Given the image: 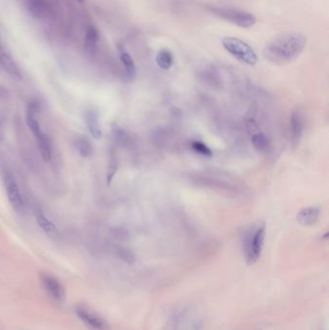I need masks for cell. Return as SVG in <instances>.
Returning <instances> with one entry per match:
<instances>
[{
    "mask_svg": "<svg viewBox=\"0 0 329 330\" xmlns=\"http://www.w3.org/2000/svg\"><path fill=\"white\" fill-rule=\"evenodd\" d=\"M76 316L78 317L87 327L94 330H107L108 324L91 309L84 306H77L75 308Z\"/></svg>",
    "mask_w": 329,
    "mask_h": 330,
    "instance_id": "obj_6",
    "label": "cell"
},
{
    "mask_svg": "<svg viewBox=\"0 0 329 330\" xmlns=\"http://www.w3.org/2000/svg\"><path fill=\"white\" fill-rule=\"evenodd\" d=\"M28 8L31 14L41 17L46 12L47 2L46 0H28Z\"/></svg>",
    "mask_w": 329,
    "mask_h": 330,
    "instance_id": "obj_19",
    "label": "cell"
},
{
    "mask_svg": "<svg viewBox=\"0 0 329 330\" xmlns=\"http://www.w3.org/2000/svg\"><path fill=\"white\" fill-rule=\"evenodd\" d=\"M251 142L255 149L260 152H267L270 149V139L262 131H257L251 134Z\"/></svg>",
    "mask_w": 329,
    "mask_h": 330,
    "instance_id": "obj_16",
    "label": "cell"
},
{
    "mask_svg": "<svg viewBox=\"0 0 329 330\" xmlns=\"http://www.w3.org/2000/svg\"><path fill=\"white\" fill-rule=\"evenodd\" d=\"M156 62L160 69L165 71L169 70L173 65V55L171 51L168 49H161L160 51H158Z\"/></svg>",
    "mask_w": 329,
    "mask_h": 330,
    "instance_id": "obj_18",
    "label": "cell"
},
{
    "mask_svg": "<svg viewBox=\"0 0 329 330\" xmlns=\"http://www.w3.org/2000/svg\"><path fill=\"white\" fill-rule=\"evenodd\" d=\"M0 71L5 72L14 80H21L22 74L11 54L0 43Z\"/></svg>",
    "mask_w": 329,
    "mask_h": 330,
    "instance_id": "obj_8",
    "label": "cell"
},
{
    "mask_svg": "<svg viewBox=\"0 0 329 330\" xmlns=\"http://www.w3.org/2000/svg\"><path fill=\"white\" fill-rule=\"evenodd\" d=\"M113 136L115 141L120 147H127L129 143V134L120 127L113 128Z\"/></svg>",
    "mask_w": 329,
    "mask_h": 330,
    "instance_id": "obj_21",
    "label": "cell"
},
{
    "mask_svg": "<svg viewBox=\"0 0 329 330\" xmlns=\"http://www.w3.org/2000/svg\"><path fill=\"white\" fill-rule=\"evenodd\" d=\"M78 2H83V0H77Z\"/></svg>",
    "mask_w": 329,
    "mask_h": 330,
    "instance_id": "obj_25",
    "label": "cell"
},
{
    "mask_svg": "<svg viewBox=\"0 0 329 330\" xmlns=\"http://www.w3.org/2000/svg\"><path fill=\"white\" fill-rule=\"evenodd\" d=\"M74 148L82 158H91L94 154L93 146L85 136H78L75 139Z\"/></svg>",
    "mask_w": 329,
    "mask_h": 330,
    "instance_id": "obj_14",
    "label": "cell"
},
{
    "mask_svg": "<svg viewBox=\"0 0 329 330\" xmlns=\"http://www.w3.org/2000/svg\"><path fill=\"white\" fill-rule=\"evenodd\" d=\"M3 182L6 190V194L10 205L16 213H21L24 208L23 199L19 190L18 185L14 178V176L9 172L4 173Z\"/></svg>",
    "mask_w": 329,
    "mask_h": 330,
    "instance_id": "obj_5",
    "label": "cell"
},
{
    "mask_svg": "<svg viewBox=\"0 0 329 330\" xmlns=\"http://www.w3.org/2000/svg\"><path fill=\"white\" fill-rule=\"evenodd\" d=\"M305 45L306 38L302 34H280L266 44L264 56L273 64L286 65L301 55Z\"/></svg>",
    "mask_w": 329,
    "mask_h": 330,
    "instance_id": "obj_1",
    "label": "cell"
},
{
    "mask_svg": "<svg viewBox=\"0 0 329 330\" xmlns=\"http://www.w3.org/2000/svg\"><path fill=\"white\" fill-rule=\"evenodd\" d=\"M213 11L216 15L220 16L225 20H228L242 28H250L257 21V18L254 14L245 11L228 9V8H217L214 9Z\"/></svg>",
    "mask_w": 329,
    "mask_h": 330,
    "instance_id": "obj_4",
    "label": "cell"
},
{
    "mask_svg": "<svg viewBox=\"0 0 329 330\" xmlns=\"http://www.w3.org/2000/svg\"><path fill=\"white\" fill-rule=\"evenodd\" d=\"M304 130V117L301 111H294L290 117V137L291 143L296 149L301 142Z\"/></svg>",
    "mask_w": 329,
    "mask_h": 330,
    "instance_id": "obj_9",
    "label": "cell"
},
{
    "mask_svg": "<svg viewBox=\"0 0 329 330\" xmlns=\"http://www.w3.org/2000/svg\"><path fill=\"white\" fill-rule=\"evenodd\" d=\"M35 218L40 228L43 230L46 235L50 237H55L57 235L58 229L56 225L53 224L46 216H44V214L40 209L35 210Z\"/></svg>",
    "mask_w": 329,
    "mask_h": 330,
    "instance_id": "obj_13",
    "label": "cell"
},
{
    "mask_svg": "<svg viewBox=\"0 0 329 330\" xmlns=\"http://www.w3.org/2000/svg\"><path fill=\"white\" fill-rule=\"evenodd\" d=\"M119 55H120V60L126 70L128 76L129 78H133L136 73V68H135L133 59L130 56L129 52L127 50H125L123 47H119Z\"/></svg>",
    "mask_w": 329,
    "mask_h": 330,
    "instance_id": "obj_15",
    "label": "cell"
},
{
    "mask_svg": "<svg viewBox=\"0 0 329 330\" xmlns=\"http://www.w3.org/2000/svg\"><path fill=\"white\" fill-rule=\"evenodd\" d=\"M98 41H99L98 30L93 26L88 27L86 31L85 39H84L86 50H88L89 52L94 51L97 46Z\"/></svg>",
    "mask_w": 329,
    "mask_h": 330,
    "instance_id": "obj_17",
    "label": "cell"
},
{
    "mask_svg": "<svg viewBox=\"0 0 329 330\" xmlns=\"http://www.w3.org/2000/svg\"><path fill=\"white\" fill-rule=\"evenodd\" d=\"M266 237V225L260 222L246 230L244 234V249L246 261L249 265L256 263L260 258Z\"/></svg>",
    "mask_w": 329,
    "mask_h": 330,
    "instance_id": "obj_2",
    "label": "cell"
},
{
    "mask_svg": "<svg viewBox=\"0 0 329 330\" xmlns=\"http://www.w3.org/2000/svg\"><path fill=\"white\" fill-rule=\"evenodd\" d=\"M41 282L46 294L55 302H64L65 290L57 278L50 275L49 273H41Z\"/></svg>",
    "mask_w": 329,
    "mask_h": 330,
    "instance_id": "obj_7",
    "label": "cell"
},
{
    "mask_svg": "<svg viewBox=\"0 0 329 330\" xmlns=\"http://www.w3.org/2000/svg\"><path fill=\"white\" fill-rule=\"evenodd\" d=\"M36 141H37V146L40 151V154L42 156L43 160L45 162H49L52 158V152H51V145L49 138L46 136V134L43 132V130L40 131L35 135Z\"/></svg>",
    "mask_w": 329,
    "mask_h": 330,
    "instance_id": "obj_12",
    "label": "cell"
},
{
    "mask_svg": "<svg viewBox=\"0 0 329 330\" xmlns=\"http://www.w3.org/2000/svg\"><path fill=\"white\" fill-rule=\"evenodd\" d=\"M8 97V91L3 86H0V99H4Z\"/></svg>",
    "mask_w": 329,
    "mask_h": 330,
    "instance_id": "obj_24",
    "label": "cell"
},
{
    "mask_svg": "<svg viewBox=\"0 0 329 330\" xmlns=\"http://www.w3.org/2000/svg\"><path fill=\"white\" fill-rule=\"evenodd\" d=\"M190 147L195 153L199 154L203 157H206V158H212L213 157L212 150L202 141H199V140L192 141L190 144Z\"/></svg>",
    "mask_w": 329,
    "mask_h": 330,
    "instance_id": "obj_20",
    "label": "cell"
},
{
    "mask_svg": "<svg viewBox=\"0 0 329 330\" xmlns=\"http://www.w3.org/2000/svg\"><path fill=\"white\" fill-rule=\"evenodd\" d=\"M85 122L88 129L94 139L99 140L102 136L100 128V116L96 110H89L85 114Z\"/></svg>",
    "mask_w": 329,
    "mask_h": 330,
    "instance_id": "obj_11",
    "label": "cell"
},
{
    "mask_svg": "<svg viewBox=\"0 0 329 330\" xmlns=\"http://www.w3.org/2000/svg\"><path fill=\"white\" fill-rule=\"evenodd\" d=\"M118 170V159L115 155L114 151L111 152V156L109 159V164H108V169H107V174H106V181L107 185H110L114 178L115 174Z\"/></svg>",
    "mask_w": 329,
    "mask_h": 330,
    "instance_id": "obj_22",
    "label": "cell"
},
{
    "mask_svg": "<svg viewBox=\"0 0 329 330\" xmlns=\"http://www.w3.org/2000/svg\"><path fill=\"white\" fill-rule=\"evenodd\" d=\"M222 46L234 58L248 66H254L258 63L255 50L243 40L236 37H225L221 41Z\"/></svg>",
    "mask_w": 329,
    "mask_h": 330,
    "instance_id": "obj_3",
    "label": "cell"
},
{
    "mask_svg": "<svg viewBox=\"0 0 329 330\" xmlns=\"http://www.w3.org/2000/svg\"><path fill=\"white\" fill-rule=\"evenodd\" d=\"M118 254H119L120 258L123 259L127 263H133V261H134L133 255L129 252V250H127V249H123V248L119 249L118 250Z\"/></svg>",
    "mask_w": 329,
    "mask_h": 330,
    "instance_id": "obj_23",
    "label": "cell"
},
{
    "mask_svg": "<svg viewBox=\"0 0 329 330\" xmlns=\"http://www.w3.org/2000/svg\"><path fill=\"white\" fill-rule=\"evenodd\" d=\"M320 216H321V210L318 207H307L299 212L297 218L301 225L305 227H310L315 225L319 221Z\"/></svg>",
    "mask_w": 329,
    "mask_h": 330,
    "instance_id": "obj_10",
    "label": "cell"
}]
</instances>
